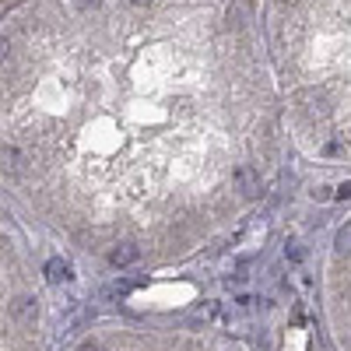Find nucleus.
I'll use <instances>...</instances> for the list:
<instances>
[{
  "mask_svg": "<svg viewBox=\"0 0 351 351\" xmlns=\"http://www.w3.org/2000/svg\"><path fill=\"white\" fill-rule=\"evenodd\" d=\"M46 274H49V281L56 285V281H67V278H71V267H67V263H60V260H53L49 267H46Z\"/></svg>",
  "mask_w": 351,
  "mask_h": 351,
  "instance_id": "nucleus-1",
  "label": "nucleus"
},
{
  "mask_svg": "<svg viewBox=\"0 0 351 351\" xmlns=\"http://www.w3.org/2000/svg\"><path fill=\"white\" fill-rule=\"evenodd\" d=\"M8 56H11V43H8V36H0V67L8 64Z\"/></svg>",
  "mask_w": 351,
  "mask_h": 351,
  "instance_id": "nucleus-2",
  "label": "nucleus"
},
{
  "mask_svg": "<svg viewBox=\"0 0 351 351\" xmlns=\"http://www.w3.org/2000/svg\"><path fill=\"white\" fill-rule=\"evenodd\" d=\"M74 4H77V11H92V8L102 4V0H74Z\"/></svg>",
  "mask_w": 351,
  "mask_h": 351,
  "instance_id": "nucleus-3",
  "label": "nucleus"
},
{
  "mask_svg": "<svg viewBox=\"0 0 351 351\" xmlns=\"http://www.w3.org/2000/svg\"><path fill=\"white\" fill-rule=\"evenodd\" d=\"M127 4H134V8H152L155 0H127Z\"/></svg>",
  "mask_w": 351,
  "mask_h": 351,
  "instance_id": "nucleus-4",
  "label": "nucleus"
}]
</instances>
